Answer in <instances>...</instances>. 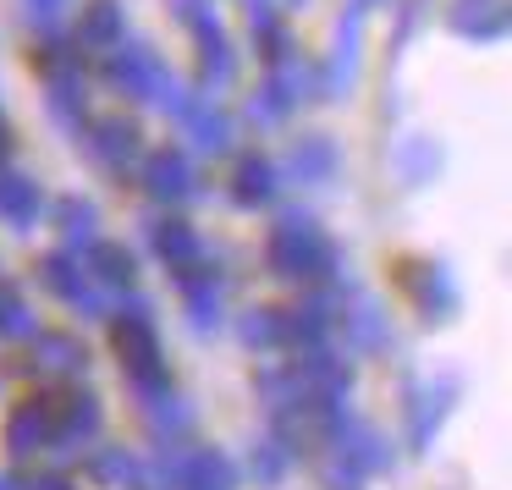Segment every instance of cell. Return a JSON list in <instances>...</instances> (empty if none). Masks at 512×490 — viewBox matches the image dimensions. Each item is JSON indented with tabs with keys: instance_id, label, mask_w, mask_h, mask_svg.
Returning <instances> with one entry per match:
<instances>
[{
	"instance_id": "6da1fadb",
	"label": "cell",
	"mask_w": 512,
	"mask_h": 490,
	"mask_svg": "<svg viewBox=\"0 0 512 490\" xmlns=\"http://www.w3.org/2000/svg\"><path fill=\"white\" fill-rule=\"evenodd\" d=\"M105 78H111L116 94H133V100H149L155 111L177 116L182 105H188V94L177 89V78H171V67L155 56L149 45H138V39H116L111 45V61H105Z\"/></svg>"
},
{
	"instance_id": "7a4b0ae2",
	"label": "cell",
	"mask_w": 512,
	"mask_h": 490,
	"mask_svg": "<svg viewBox=\"0 0 512 490\" xmlns=\"http://www.w3.org/2000/svg\"><path fill=\"white\" fill-rule=\"evenodd\" d=\"M270 270L287 281H314V276H331L336 270V248L331 237L320 232V221L303 210H287L276 221V232H270V248H265Z\"/></svg>"
},
{
	"instance_id": "3957f363",
	"label": "cell",
	"mask_w": 512,
	"mask_h": 490,
	"mask_svg": "<svg viewBox=\"0 0 512 490\" xmlns=\"http://www.w3.org/2000/svg\"><path fill=\"white\" fill-rule=\"evenodd\" d=\"M111 342H116V358H122L127 380H133L138 391L166 386V358H160L155 320H149V303L144 298H127L122 303V314L111 320Z\"/></svg>"
},
{
	"instance_id": "277c9868",
	"label": "cell",
	"mask_w": 512,
	"mask_h": 490,
	"mask_svg": "<svg viewBox=\"0 0 512 490\" xmlns=\"http://www.w3.org/2000/svg\"><path fill=\"white\" fill-rule=\"evenodd\" d=\"M397 281H402V292L413 298V309H419L424 320H452L457 287H452V276H446V265H435V259H402Z\"/></svg>"
},
{
	"instance_id": "5b68a950",
	"label": "cell",
	"mask_w": 512,
	"mask_h": 490,
	"mask_svg": "<svg viewBox=\"0 0 512 490\" xmlns=\"http://www.w3.org/2000/svg\"><path fill=\"white\" fill-rule=\"evenodd\" d=\"M292 369H298L303 391H309L314 402H342L347 386H353V369H347L342 353H331V347H298V358H292Z\"/></svg>"
},
{
	"instance_id": "8992f818",
	"label": "cell",
	"mask_w": 512,
	"mask_h": 490,
	"mask_svg": "<svg viewBox=\"0 0 512 490\" xmlns=\"http://www.w3.org/2000/svg\"><path fill=\"white\" fill-rule=\"evenodd\" d=\"M50 435H56V408H50V397H28L6 413V452L12 457L45 452Z\"/></svg>"
},
{
	"instance_id": "52a82bcc",
	"label": "cell",
	"mask_w": 512,
	"mask_h": 490,
	"mask_svg": "<svg viewBox=\"0 0 512 490\" xmlns=\"http://www.w3.org/2000/svg\"><path fill=\"white\" fill-rule=\"evenodd\" d=\"M303 100H309V72H303L298 56H281V61H270V78L254 100V116L276 122V116H287L292 105H303Z\"/></svg>"
},
{
	"instance_id": "ba28073f",
	"label": "cell",
	"mask_w": 512,
	"mask_h": 490,
	"mask_svg": "<svg viewBox=\"0 0 512 490\" xmlns=\"http://www.w3.org/2000/svg\"><path fill=\"white\" fill-rule=\"evenodd\" d=\"M45 287L56 292V298H67L78 314H89V320H100V314H105V298L94 292L89 270H83L72 254H50L45 259Z\"/></svg>"
},
{
	"instance_id": "9c48e42d",
	"label": "cell",
	"mask_w": 512,
	"mask_h": 490,
	"mask_svg": "<svg viewBox=\"0 0 512 490\" xmlns=\"http://www.w3.org/2000/svg\"><path fill=\"white\" fill-rule=\"evenodd\" d=\"M331 441H336V457H342L347 468H358V474H380V468L391 463V446L380 441L369 424H353L347 413L331 424Z\"/></svg>"
},
{
	"instance_id": "30bf717a",
	"label": "cell",
	"mask_w": 512,
	"mask_h": 490,
	"mask_svg": "<svg viewBox=\"0 0 512 490\" xmlns=\"http://www.w3.org/2000/svg\"><path fill=\"white\" fill-rule=\"evenodd\" d=\"M56 408V435H50V446H83L94 441V430H100V397L94 391H67L61 402H50Z\"/></svg>"
},
{
	"instance_id": "8fae6325",
	"label": "cell",
	"mask_w": 512,
	"mask_h": 490,
	"mask_svg": "<svg viewBox=\"0 0 512 490\" xmlns=\"http://www.w3.org/2000/svg\"><path fill=\"white\" fill-rule=\"evenodd\" d=\"M144 188H149V199H160V204H182L199 182H193L188 155H177V149H155V155L144 160Z\"/></svg>"
},
{
	"instance_id": "7c38bea8",
	"label": "cell",
	"mask_w": 512,
	"mask_h": 490,
	"mask_svg": "<svg viewBox=\"0 0 512 490\" xmlns=\"http://www.w3.org/2000/svg\"><path fill=\"white\" fill-rule=\"evenodd\" d=\"M446 408H452V380H441V386H413L408 391V446H413V452H424V446L435 441Z\"/></svg>"
},
{
	"instance_id": "4fadbf2b",
	"label": "cell",
	"mask_w": 512,
	"mask_h": 490,
	"mask_svg": "<svg viewBox=\"0 0 512 490\" xmlns=\"http://www.w3.org/2000/svg\"><path fill=\"white\" fill-rule=\"evenodd\" d=\"M364 12H369V0H353V12H347V23L336 28V56L331 67L320 72V94H347V83H353L358 72V28H364Z\"/></svg>"
},
{
	"instance_id": "5bb4252c",
	"label": "cell",
	"mask_w": 512,
	"mask_h": 490,
	"mask_svg": "<svg viewBox=\"0 0 512 490\" xmlns=\"http://www.w3.org/2000/svg\"><path fill=\"white\" fill-rule=\"evenodd\" d=\"M336 325V298H309L298 309H281V347H320Z\"/></svg>"
},
{
	"instance_id": "9a60e30c",
	"label": "cell",
	"mask_w": 512,
	"mask_h": 490,
	"mask_svg": "<svg viewBox=\"0 0 512 490\" xmlns=\"http://www.w3.org/2000/svg\"><path fill=\"white\" fill-rule=\"evenodd\" d=\"M193 34H199V78H204V89H226V83L237 78V56H232L226 28L215 23V17H204V23H193Z\"/></svg>"
},
{
	"instance_id": "2e32d148",
	"label": "cell",
	"mask_w": 512,
	"mask_h": 490,
	"mask_svg": "<svg viewBox=\"0 0 512 490\" xmlns=\"http://www.w3.org/2000/svg\"><path fill=\"white\" fill-rule=\"evenodd\" d=\"M452 28L474 45L507 34V0H452Z\"/></svg>"
},
{
	"instance_id": "e0dca14e",
	"label": "cell",
	"mask_w": 512,
	"mask_h": 490,
	"mask_svg": "<svg viewBox=\"0 0 512 490\" xmlns=\"http://www.w3.org/2000/svg\"><path fill=\"white\" fill-rule=\"evenodd\" d=\"M182 276V292H188V314L193 325H215L221 320V276H215V265H204V259H193L188 270H177Z\"/></svg>"
},
{
	"instance_id": "ac0fdd59",
	"label": "cell",
	"mask_w": 512,
	"mask_h": 490,
	"mask_svg": "<svg viewBox=\"0 0 512 490\" xmlns=\"http://www.w3.org/2000/svg\"><path fill=\"white\" fill-rule=\"evenodd\" d=\"M342 331L358 353H386L391 342V325H386V309L369 298H353V309H342Z\"/></svg>"
},
{
	"instance_id": "d6986e66",
	"label": "cell",
	"mask_w": 512,
	"mask_h": 490,
	"mask_svg": "<svg viewBox=\"0 0 512 490\" xmlns=\"http://www.w3.org/2000/svg\"><path fill=\"white\" fill-rule=\"evenodd\" d=\"M177 122L193 133V144H199L204 155H226V144H232V122H226L215 105H204V100H188L177 111Z\"/></svg>"
},
{
	"instance_id": "ffe728a7",
	"label": "cell",
	"mask_w": 512,
	"mask_h": 490,
	"mask_svg": "<svg viewBox=\"0 0 512 490\" xmlns=\"http://www.w3.org/2000/svg\"><path fill=\"white\" fill-rule=\"evenodd\" d=\"M89 364V353H83V342H72V336H39L34 342V375H45V380H67V375H78V369Z\"/></svg>"
},
{
	"instance_id": "44dd1931",
	"label": "cell",
	"mask_w": 512,
	"mask_h": 490,
	"mask_svg": "<svg viewBox=\"0 0 512 490\" xmlns=\"http://www.w3.org/2000/svg\"><path fill=\"white\" fill-rule=\"evenodd\" d=\"M287 171L298 182H331L336 177V144H331V138H320V133L298 138L292 155H287Z\"/></svg>"
},
{
	"instance_id": "7402d4cb",
	"label": "cell",
	"mask_w": 512,
	"mask_h": 490,
	"mask_svg": "<svg viewBox=\"0 0 512 490\" xmlns=\"http://www.w3.org/2000/svg\"><path fill=\"white\" fill-rule=\"evenodd\" d=\"M89 149L100 155V166L127 171V166L138 160V127H127V122H94Z\"/></svg>"
},
{
	"instance_id": "603a6c76",
	"label": "cell",
	"mask_w": 512,
	"mask_h": 490,
	"mask_svg": "<svg viewBox=\"0 0 512 490\" xmlns=\"http://www.w3.org/2000/svg\"><path fill=\"white\" fill-rule=\"evenodd\" d=\"M122 34H127L122 0H89V12H83V23H78L83 45H89V50H111Z\"/></svg>"
},
{
	"instance_id": "cb8c5ba5",
	"label": "cell",
	"mask_w": 512,
	"mask_h": 490,
	"mask_svg": "<svg viewBox=\"0 0 512 490\" xmlns=\"http://www.w3.org/2000/svg\"><path fill=\"white\" fill-rule=\"evenodd\" d=\"M149 243H155V254L166 259L171 270H188L193 259H199V237H193L188 221H155L149 226Z\"/></svg>"
},
{
	"instance_id": "d4e9b609",
	"label": "cell",
	"mask_w": 512,
	"mask_h": 490,
	"mask_svg": "<svg viewBox=\"0 0 512 490\" xmlns=\"http://www.w3.org/2000/svg\"><path fill=\"white\" fill-rule=\"evenodd\" d=\"M89 281H100V287H133V276H138V265H133V254L127 248H116V243H89Z\"/></svg>"
},
{
	"instance_id": "484cf974",
	"label": "cell",
	"mask_w": 512,
	"mask_h": 490,
	"mask_svg": "<svg viewBox=\"0 0 512 490\" xmlns=\"http://www.w3.org/2000/svg\"><path fill=\"white\" fill-rule=\"evenodd\" d=\"M0 215H6L12 226H34V215H39V188H34V177L0 171Z\"/></svg>"
},
{
	"instance_id": "4316f807",
	"label": "cell",
	"mask_w": 512,
	"mask_h": 490,
	"mask_svg": "<svg viewBox=\"0 0 512 490\" xmlns=\"http://www.w3.org/2000/svg\"><path fill=\"white\" fill-rule=\"evenodd\" d=\"M232 193H237V204H270V193H276V166H270L265 155H243L237 160Z\"/></svg>"
},
{
	"instance_id": "83f0119b",
	"label": "cell",
	"mask_w": 512,
	"mask_h": 490,
	"mask_svg": "<svg viewBox=\"0 0 512 490\" xmlns=\"http://www.w3.org/2000/svg\"><path fill=\"white\" fill-rule=\"evenodd\" d=\"M94 479H100V485L149 490V474H144V463H138L133 452H122V446H111V452H100V457H94Z\"/></svg>"
},
{
	"instance_id": "f1b7e54d",
	"label": "cell",
	"mask_w": 512,
	"mask_h": 490,
	"mask_svg": "<svg viewBox=\"0 0 512 490\" xmlns=\"http://www.w3.org/2000/svg\"><path fill=\"white\" fill-rule=\"evenodd\" d=\"M248 468H254V485H281V479H287V468H292V441H281V435L254 441Z\"/></svg>"
},
{
	"instance_id": "f546056e",
	"label": "cell",
	"mask_w": 512,
	"mask_h": 490,
	"mask_svg": "<svg viewBox=\"0 0 512 490\" xmlns=\"http://www.w3.org/2000/svg\"><path fill=\"white\" fill-rule=\"evenodd\" d=\"M144 413H149V424H155L166 441H177V430H188V402L171 397V386L144 391Z\"/></svg>"
},
{
	"instance_id": "4dcf8cb0",
	"label": "cell",
	"mask_w": 512,
	"mask_h": 490,
	"mask_svg": "<svg viewBox=\"0 0 512 490\" xmlns=\"http://www.w3.org/2000/svg\"><path fill=\"white\" fill-rule=\"evenodd\" d=\"M56 215H61L56 226H61V237H67V243H83V248L94 243V226H100V221H94V204L89 199H61Z\"/></svg>"
},
{
	"instance_id": "1f68e13d",
	"label": "cell",
	"mask_w": 512,
	"mask_h": 490,
	"mask_svg": "<svg viewBox=\"0 0 512 490\" xmlns=\"http://www.w3.org/2000/svg\"><path fill=\"white\" fill-rule=\"evenodd\" d=\"M0 336H34V309L0 281Z\"/></svg>"
},
{
	"instance_id": "d6a6232c",
	"label": "cell",
	"mask_w": 512,
	"mask_h": 490,
	"mask_svg": "<svg viewBox=\"0 0 512 490\" xmlns=\"http://www.w3.org/2000/svg\"><path fill=\"white\" fill-rule=\"evenodd\" d=\"M243 342L248 347H281V309H248L243 314Z\"/></svg>"
},
{
	"instance_id": "836d02e7",
	"label": "cell",
	"mask_w": 512,
	"mask_h": 490,
	"mask_svg": "<svg viewBox=\"0 0 512 490\" xmlns=\"http://www.w3.org/2000/svg\"><path fill=\"white\" fill-rule=\"evenodd\" d=\"M435 171V149L424 144V138H408V144H402V177L408 182H424Z\"/></svg>"
},
{
	"instance_id": "e575fe53",
	"label": "cell",
	"mask_w": 512,
	"mask_h": 490,
	"mask_svg": "<svg viewBox=\"0 0 512 490\" xmlns=\"http://www.w3.org/2000/svg\"><path fill=\"white\" fill-rule=\"evenodd\" d=\"M171 12H177L188 28H193V23H204V17H215V12H210V0H171Z\"/></svg>"
},
{
	"instance_id": "d590c367",
	"label": "cell",
	"mask_w": 512,
	"mask_h": 490,
	"mask_svg": "<svg viewBox=\"0 0 512 490\" xmlns=\"http://www.w3.org/2000/svg\"><path fill=\"white\" fill-rule=\"evenodd\" d=\"M325 479H331V490H358V479H364V474H358V468H347L342 457H336V463L325 468Z\"/></svg>"
},
{
	"instance_id": "8d00e7d4",
	"label": "cell",
	"mask_w": 512,
	"mask_h": 490,
	"mask_svg": "<svg viewBox=\"0 0 512 490\" xmlns=\"http://www.w3.org/2000/svg\"><path fill=\"white\" fill-rule=\"evenodd\" d=\"M61 12H67V0H28V17L34 23H56Z\"/></svg>"
},
{
	"instance_id": "74e56055",
	"label": "cell",
	"mask_w": 512,
	"mask_h": 490,
	"mask_svg": "<svg viewBox=\"0 0 512 490\" xmlns=\"http://www.w3.org/2000/svg\"><path fill=\"white\" fill-rule=\"evenodd\" d=\"M23 490H67V479H61V474H45V479H34V485H23Z\"/></svg>"
},
{
	"instance_id": "f35d334b",
	"label": "cell",
	"mask_w": 512,
	"mask_h": 490,
	"mask_svg": "<svg viewBox=\"0 0 512 490\" xmlns=\"http://www.w3.org/2000/svg\"><path fill=\"white\" fill-rule=\"evenodd\" d=\"M12 155V127H6V116H0V160Z\"/></svg>"
},
{
	"instance_id": "ab89813d",
	"label": "cell",
	"mask_w": 512,
	"mask_h": 490,
	"mask_svg": "<svg viewBox=\"0 0 512 490\" xmlns=\"http://www.w3.org/2000/svg\"><path fill=\"white\" fill-rule=\"evenodd\" d=\"M0 490H23V479H12V474H0Z\"/></svg>"
},
{
	"instance_id": "60d3db41",
	"label": "cell",
	"mask_w": 512,
	"mask_h": 490,
	"mask_svg": "<svg viewBox=\"0 0 512 490\" xmlns=\"http://www.w3.org/2000/svg\"><path fill=\"white\" fill-rule=\"evenodd\" d=\"M67 490H72V485H67Z\"/></svg>"
}]
</instances>
